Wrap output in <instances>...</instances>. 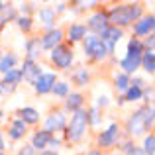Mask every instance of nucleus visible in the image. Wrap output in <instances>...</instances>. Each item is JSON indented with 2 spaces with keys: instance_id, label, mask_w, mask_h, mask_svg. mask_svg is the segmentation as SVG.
<instances>
[{
  "instance_id": "nucleus-1",
  "label": "nucleus",
  "mask_w": 155,
  "mask_h": 155,
  "mask_svg": "<svg viewBox=\"0 0 155 155\" xmlns=\"http://www.w3.org/2000/svg\"><path fill=\"white\" fill-rule=\"evenodd\" d=\"M141 16V6L140 4H122V6H114L108 12V24L116 28L130 26L132 22H136Z\"/></svg>"
},
{
  "instance_id": "nucleus-2",
  "label": "nucleus",
  "mask_w": 155,
  "mask_h": 155,
  "mask_svg": "<svg viewBox=\"0 0 155 155\" xmlns=\"http://www.w3.org/2000/svg\"><path fill=\"white\" fill-rule=\"evenodd\" d=\"M153 126V106H143L137 112H134L128 120V132L132 136H141Z\"/></svg>"
},
{
  "instance_id": "nucleus-3",
  "label": "nucleus",
  "mask_w": 155,
  "mask_h": 155,
  "mask_svg": "<svg viewBox=\"0 0 155 155\" xmlns=\"http://www.w3.org/2000/svg\"><path fill=\"white\" fill-rule=\"evenodd\" d=\"M84 134H87V112L84 110H77V112H73L71 122L67 124L65 136H67L69 141H79V140H83Z\"/></svg>"
},
{
  "instance_id": "nucleus-4",
  "label": "nucleus",
  "mask_w": 155,
  "mask_h": 155,
  "mask_svg": "<svg viewBox=\"0 0 155 155\" xmlns=\"http://www.w3.org/2000/svg\"><path fill=\"white\" fill-rule=\"evenodd\" d=\"M84 51H87L88 57H92V59H96V61L104 59V57L108 55V51H106V45L100 41V38H98L96 34L84 35Z\"/></svg>"
},
{
  "instance_id": "nucleus-5",
  "label": "nucleus",
  "mask_w": 155,
  "mask_h": 155,
  "mask_svg": "<svg viewBox=\"0 0 155 155\" xmlns=\"http://www.w3.org/2000/svg\"><path fill=\"white\" fill-rule=\"evenodd\" d=\"M98 38H100V41L106 45V51L112 53L114 51V45H116V43L124 38V31H122L120 28H116V26H106L104 30L100 31Z\"/></svg>"
},
{
  "instance_id": "nucleus-6",
  "label": "nucleus",
  "mask_w": 155,
  "mask_h": 155,
  "mask_svg": "<svg viewBox=\"0 0 155 155\" xmlns=\"http://www.w3.org/2000/svg\"><path fill=\"white\" fill-rule=\"evenodd\" d=\"M51 61L59 69H69L73 63V49L67 45H57L55 49H51Z\"/></svg>"
},
{
  "instance_id": "nucleus-7",
  "label": "nucleus",
  "mask_w": 155,
  "mask_h": 155,
  "mask_svg": "<svg viewBox=\"0 0 155 155\" xmlns=\"http://www.w3.org/2000/svg\"><path fill=\"white\" fill-rule=\"evenodd\" d=\"M20 75L24 81H28L30 84H35V81L41 77V67H39L35 61H24V67L20 69Z\"/></svg>"
},
{
  "instance_id": "nucleus-8",
  "label": "nucleus",
  "mask_w": 155,
  "mask_h": 155,
  "mask_svg": "<svg viewBox=\"0 0 155 155\" xmlns=\"http://www.w3.org/2000/svg\"><path fill=\"white\" fill-rule=\"evenodd\" d=\"M55 83H57L55 73H41V77L35 81V91H38V94H47V92H51Z\"/></svg>"
},
{
  "instance_id": "nucleus-9",
  "label": "nucleus",
  "mask_w": 155,
  "mask_h": 155,
  "mask_svg": "<svg viewBox=\"0 0 155 155\" xmlns=\"http://www.w3.org/2000/svg\"><path fill=\"white\" fill-rule=\"evenodd\" d=\"M61 39H63V30H49L41 38V47L43 49H55L57 45H61Z\"/></svg>"
},
{
  "instance_id": "nucleus-10",
  "label": "nucleus",
  "mask_w": 155,
  "mask_h": 155,
  "mask_svg": "<svg viewBox=\"0 0 155 155\" xmlns=\"http://www.w3.org/2000/svg\"><path fill=\"white\" fill-rule=\"evenodd\" d=\"M65 126H67V120H65V114L63 112H55L51 114L49 118L45 120V132H59V130H63Z\"/></svg>"
},
{
  "instance_id": "nucleus-11",
  "label": "nucleus",
  "mask_w": 155,
  "mask_h": 155,
  "mask_svg": "<svg viewBox=\"0 0 155 155\" xmlns=\"http://www.w3.org/2000/svg\"><path fill=\"white\" fill-rule=\"evenodd\" d=\"M116 141H118V126H116V124H110L108 130L100 134L98 145H100V147H112Z\"/></svg>"
},
{
  "instance_id": "nucleus-12",
  "label": "nucleus",
  "mask_w": 155,
  "mask_h": 155,
  "mask_svg": "<svg viewBox=\"0 0 155 155\" xmlns=\"http://www.w3.org/2000/svg\"><path fill=\"white\" fill-rule=\"evenodd\" d=\"M153 26H155V18L153 16H145V18L137 20L134 24V34L136 35H149L153 31Z\"/></svg>"
},
{
  "instance_id": "nucleus-13",
  "label": "nucleus",
  "mask_w": 155,
  "mask_h": 155,
  "mask_svg": "<svg viewBox=\"0 0 155 155\" xmlns=\"http://www.w3.org/2000/svg\"><path fill=\"white\" fill-rule=\"evenodd\" d=\"M106 26H110V24H108V12H104V10L96 12V14L91 16V20H88V28H91L92 31H98V34Z\"/></svg>"
},
{
  "instance_id": "nucleus-14",
  "label": "nucleus",
  "mask_w": 155,
  "mask_h": 155,
  "mask_svg": "<svg viewBox=\"0 0 155 155\" xmlns=\"http://www.w3.org/2000/svg\"><path fill=\"white\" fill-rule=\"evenodd\" d=\"M140 59L141 57H136V55H126L124 59L120 61V67L124 69V75H130V73H136L140 69Z\"/></svg>"
},
{
  "instance_id": "nucleus-15",
  "label": "nucleus",
  "mask_w": 155,
  "mask_h": 155,
  "mask_svg": "<svg viewBox=\"0 0 155 155\" xmlns=\"http://www.w3.org/2000/svg\"><path fill=\"white\" fill-rule=\"evenodd\" d=\"M140 67H143V71H147L149 75L155 73V53L153 51H143L140 59Z\"/></svg>"
},
{
  "instance_id": "nucleus-16",
  "label": "nucleus",
  "mask_w": 155,
  "mask_h": 155,
  "mask_svg": "<svg viewBox=\"0 0 155 155\" xmlns=\"http://www.w3.org/2000/svg\"><path fill=\"white\" fill-rule=\"evenodd\" d=\"M51 137H53V136H51L49 132H45V130H43V132H38V134L34 136V140H31V147H34V149H43V147H47Z\"/></svg>"
},
{
  "instance_id": "nucleus-17",
  "label": "nucleus",
  "mask_w": 155,
  "mask_h": 155,
  "mask_svg": "<svg viewBox=\"0 0 155 155\" xmlns=\"http://www.w3.org/2000/svg\"><path fill=\"white\" fill-rule=\"evenodd\" d=\"M18 116L24 124H35V122H39V112L35 108H22L18 112Z\"/></svg>"
},
{
  "instance_id": "nucleus-18",
  "label": "nucleus",
  "mask_w": 155,
  "mask_h": 155,
  "mask_svg": "<svg viewBox=\"0 0 155 155\" xmlns=\"http://www.w3.org/2000/svg\"><path fill=\"white\" fill-rule=\"evenodd\" d=\"M67 35H69V39H71V41L84 39V35H87V26H83V24H71Z\"/></svg>"
},
{
  "instance_id": "nucleus-19",
  "label": "nucleus",
  "mask_w": 155,
  "mask_h": 155,
  "mask_svg": "<svg viewBox=\"0 0 155 155\" xmlns=\"http://www.w3.org/2000/svg\"><path fill=\"white\" fill-rule=\"evenodd\" d=\"M83 94H79V92H73V94L67 96V102H65V106H67V110H71V112H77V110H81V106H83Z\"/></svg>"
},
{
  "instance_id": "nucleus-20",
  "label": "nucleus",
  "mask_w": 155,
  "mask_h": 155,
  "mask_svg": "<svg viewBox=\"0 0 155 155\" xmlns=\"http://www.w3.org/2000/svg\"><path fill=\"white\" fill-rule=\"evenodd\" d=\"M24 136H26V124L18 118V120H14L12 126H10V137L12 140H20V137H24Z\"/></svg>"
},
{
  "instance_id": "nucleus-21",
  "label": "nucleus",
  "mask_w": 155,
  "mask_h": 155,
  "mask_svg": "<svg viewBox=\"0 0 155 155\" xmlns=\"http://www.w3.org/2000/svg\"><path fill=\"white\" fill-rule=\"evenodd\" d=\"M16 63H18V57L12 55V53H6V55L0 59V73H8L10 69H14Z\"/></svg>"
},
{
  "instance_id": "nucleus-22",
  "label": "nucleus",
  "mask_w": 155,
  "mask_h": 155,
  "mask_svg": "<svg viewBox=\"0 0 155 155\" xmlns=\"http://www.w3.org/2000/svg\"><path fill=\"white\" fill-rule=\"evenodd\" d=\"M39 20H41V24L45 28H51L53 20H55V10H51V8H41V10H39Z\"/></svg>"
},
{
  "instance_id": "nucleus-23",
  "label": "nucleus",
  "mask_w": 155,
  "mask_h": 155,
  "mask_svg": "<svg viewBox=\"0 0 155 155\" xmlns=\"http://www.w3.org/2000/svg\"><path fill=\"white\" fill-rule=\"evenodd\" d=\"M22 81V75H20V69H10L8 73H4V79L2 83H8V84H18Z\"/></svg>"
},
{
  "instance_id": "nucleus-24",
  "label": "nucleus",
  "mask_w": 155,
  "mask_h": 155,
  "mask_svg": "<svg viewBox=\"0 0 155 155\" xmlns=\"http://www.w3.org/2000/svg\"><path fill=\"white\" fill-rule=\"evenodd\" d=\"M14 18H16L14 6H8V4H4V8L0 10V26H4L8 20H14Z\"/></svg>"
},
{
  "instance_id": "nucleus-25",
  "label": "nucleus",
  "mask_w": 155,
  "mask_h": 155,
  "mask_svg": "<svg viewBox=\"0 0 155 155\" xmlns=\"http://www.w3.org/2000/svg\"><path fill=\"white\" fill-rule=\"evenodd\" d=\"M114 87H116V91H120V92H126L130 88V77L128 75H118L116 79H114Z\"/></svg>"
},
{
  "instance_id": "nucleus-26",
  "label": "nucleus",
  "mask_w": 155,
  "mask_h": 155,
  "mask_svg": "<svg viewBox=\"0 0 155 155\" xmlns=\"http://www.w3.org/2000/svg\"><path fill=\"white\" fill-rule=\"evenodd\" d=\"M26 49H28V61H34L39 53V39H30L26 43Z\"/></svg>"
},
{
  "instance_id": "nucleus-27",
  "label": "nucleus",
  "mask_w": 155,
  "mask_h": 155,
  "mask_svg": "<svg viewBox=\"0 0 155 155\" xmlns=\"http://www.w3.org/2000/svg\"><path fill=\"white\" fill-rule=\"evenodd\" d=\"M141 94H143V88H137V87H132V84H130V88L126 91L124 102H126V100H130V102H136V100L141 98Z\"/></svg>"
},
{
  "instance_id": "nucleus-28",
  "label": "nucleus",
  "mask_w": 155,
  "mask_h": 155,
  "mask_svg": "<svg viewBox=\"0 0 155 155\" xmlns=\"http://www.w3.org/2000/svg\"><path fill=\"white\" fill-rule=\"evenodd\" d=\"M128 53L130 55H136V57H141V53H143V47H141V41L137 38H132L128 43Z\"/></svg>"
},
{
  "instance_id": "nucleus-29",
  "label": "nucleus",
  "mask_w": 155,
  "mask_h": 155,
  "mask_svg": "<svg viewBox=\"0 0 155 155\" xmlns=\"http://www.w3.org/2000/svg\"><path fill=\"white\" fill-rule=\"evenodd\" d=\"M73 79H75V83L79 84V87H84V84L88 83V71L87 69H79V71L73 75Z\"/></svg>"
},
{
  "instance_id": "nucleus-30",
  "label": "nucleus",
  "mask_w": 155,
  "mask_h": 155,
  "mask_svg": "<svg viewBox=\"0 0 155 155\" xmlns=\"http://www.w3.org/2000/svg\"><path fill=\"white\" fill-rule=\"evenodd\" d=\"M51 92L55 96H67L69 94V84L67 83H55L51 88Z\"/></svg>"
},
{
  "instance_id": "nucleus-31",
  "label": "nucleus",
  "mask_w": 155,
  "mask_h": 155,
  "mask_svg": "<svg viewBox=\"0 0 155 155\" xmlns=\"http://www.w3.org/2000/svg\"><path fill=\"white\" fill-rule=\"evenodd\" d=\"M153 149H155V137H153V134H149L143 140V153L153 155Z\"/></svg>"
},
{
  "instance_id": "nucleus-32",
  "label": "nucleus",
  "mask_w": 155,
  "mask_h": 155,
  "mask_svg": "<svg viewBox=\"0 0 155 155\" xmlns=\"http://www.w3.org/2000/svg\"><path fill=\"white\" fill-rule=\"evenodd\" d=\"M98 120H100V118H98V110H96V108H91L87 112V124L96 126V124H98Z\"/></svg>"
},
{
  "instance_id": "nucleus-33",
  "label": "nucleus",
  "mask_w": 155,
  "mask_h": 155,
  "mask_svg": "<svg viewBox=\"0 0 155 155\" xmlns=\"http://www.w3.org/2000/svg\"><path fill=\"white\" fill-rule=\"evenodd\" d=\"M14 91H16V84H8V83H2V81H0V96L12 94Z\"/></svg>"
},
{
  "instance_id": "nucleus-34",
  "label": "nucleus",
  "mask_w": 155,
  "mask_h": 155,
  "mask_svg": "<svg viewBox=\"0 0 155 155\" xmlns=\"http://www.w3.org/2000/svg\"><path fill=\"white\" fill-rule=\"evenodd\" d=\"M18 26H20V30L28 31V30L31 28V18H28V16H22V18H18Z\"/></svg>"
},
{
  "instance_id": "nucleus-35",
  "label": "nucleus",
  "mask_w": 155,
  "mask_h": 155,
  "mask_svg": "<svg viewBox=\"0 0 155 155\" xmlns=\"http://www.w3.org/2000/svg\"><path fill=\"white\" fill-rule=\"evenodd\" d=\"M153 43H155V38H153V34H149L145 38V41L141 43V47H145V51H153Z\"/></svg>"
},
{
  "instance_id": "nucleus-36",
  "label": "nucleus",
  "mask_w": 155,
  "mask_h": 155,
  "mask_svg": "<svg viewBox=\"0 0 155 155\" xmlns=\"http://www.w3.org/2000/svg\"><path fill=\"white\" fill-rule=\"evenodd\" d=\"M18 155H34V147H31V145H24Z\"/></svg>"
},
{
  "instance_id": "nucleus-37",
  "label": "nucleus",
  "mask_w": 155,
  "mask_h": 155,
  "mask_svg": "<svg viewBox=\"0 0 155 155\" xmlns=\"http://www.w3.org/2000/svg\"><path fill=\"white\" fill-rule=\"evenodd\" d=\"M126 153H128V155H145V153H143V149H140V147H134V145H132V147H130Z\"/></svg>"
},
{
  "instance_id": "nucleus-38",
  "label": "nucleus",
  "mask_w": 155,
  "mask_h": 155,
  "mask_svg": "<svg viewBox=\"0 0 155 155\" xmlns=\"http://www.w3.org/2000/svg\"><path fill=\"white\" fill-rule=\"evenodd\" d=\"M59 143H61V141L57 140V137H51V140H49V145H51V147H57Z\"/></svg>"
},
{
  "instance_id": "nucleus-39",
  "label": "nucleus",
  "mask_w": 155,
  "mask_h": 155,
  "mask_svg": "<svg viewBox=\"0 0 155 155\" xmlns=\"http://www.w3.org/2000/svg\"><path fill=\"white\" fill-rule=\"evenodd\" d=\"M108 104V98H106V96H100L98 98V106H106Z\"/></svg>"
},
{
  "instance_id": "nucleus-40",
  "label": "nucleus",
  "mask_w": 155,
  "mask_h": 155,
  "mask_svg": "<svg viewBox=\"0 0 155 155\" xmlns=\"http://www.w3.org/2000/svg\"><path fill=\"white\" fill-rule=\"evenodd\" d=\"M41 155H57L55 149H51V151H41Z\"/></svg>"
},
{
  "instance_id": "nucleus-41",
  "label": "nucleus",
  "mask_w": 155,
  "mask_h": 155,
  "mask_svg": "<svg viewBox=\"0 0 155 155\" xmlns=\"http://www.w3.org/2000/svg\"><path fill=\"white\" fill-rule=\"evenodd\" d=\"M4 149V140H2V134H0V151Z\"/></svg>"
},
{
  "instance_id": "nucleus-42",
  "label": "nucleus",
  "mask_w": 155,
  "mask_h": 155,
  "mask_svg": "<svg viewBox=\"0 0 155 155\" xmlns=\"http://www.w3.org/2000/svg\"><path fill=\"white\" fill-rule=\"evenodd\" d=\"M87 155H100V151H96V149H94V151H88Z\"/></svg>"
},
{
  "instance_id": "nucleus-43",
  "label": "nucleus",
  "mask_w": 155,
  "mask_h": 155,
  "mask_svg": "<svg viewBox=\"0 0 155 155\" xmlns=\"http://www.w3.org/2000/svg\"><path fill=\"white\" fill-rule=\"evenodd\" d=\"M2 8H4V2H0V10H2Z\"/></svg>"
},
{
  "instance_id": "nucleus-44",
  "label": "nucleus",
  "mask_w": 155,
  "mask_h": 155,
  "mask_svg": "<svg viewBox=\"0 0 155 155\" xmlns=\"http://www.w3.org/2000/svg\"><path fill=\"white\" fill-rule=\"evenodd\" d=\"M0 120H2V112H0Z\"/></svg>"
},
{
  "instance_id": "nucleus-45",
  "label": "nucleus",
  "mask_w": 155,
  "mask_h": 155,
  "mask_svg": "<svg viewBox=\"0 0 155 155\" xmlns=\"http://www.w3.org/2000/svg\"><path fill=\"white\" fill-rule=\"evenodd\" d=\"M0 155H4V151H0Z\"/></svg>"
}]
</instances>
